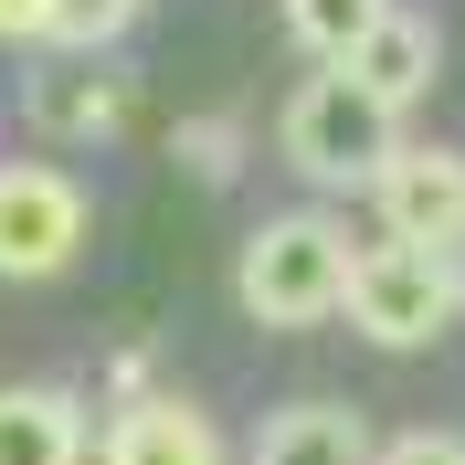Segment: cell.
I'll return each mask as SVG.
<instances>
[{
  "label": "cell",
  "mask_w": 465,
  "mask_h": 465,
  "mask_svg": "<svg viewBox=\"0 0 465 465\" xmlns=\"http://www.w3.org/2000/svg\"><path fill=\"white\" fill-rule=\"evenodd\" d=\"M381 11H391V0H286V32H296L318 64H349V54H360V32H371Z\"/></svg>",
  "instance_id": "11"
},
{
  "label": "cell",
  "mask_w": 465,
  "mask_h": 465,
  "mask_svg": "<svg viewBox=\"0 0 465 465\" xmlns=\"http://www.w3.org/2000/svg\"><path fill=\"white\" fill-rule=\"evenodd\" d=\"M254 465H371V434L349 402H275L254 434Z\"/></svg>",
  "instance_id": "8"
},
{
  "label": "cell",
  "mask_w": 465,
  "mask_h": 465,
  "mask_svg": "<svg viewBox=\"0 0 465 465\" xmlns=\"http://www.w3.org/2000/svg\"><path fill=\"white\" fill-rule=\"evenodd\" d=\"M106 465H223V434H212L202 402H127L106 423Z\"/></svg>",
  "instance_id": "7"
},
{
  "label": "cell",
  "mask_w": 465,
  "mask_h": 465,
  "mask_svg": "<svg viewBox=\"0 0 465 465\" xmlns=\"http://www.w3.org/2000/svg\"><path fill=\"white\" fill-rule=\"evenodd\" d=\"M349 328L371 349H434L444 328L465 318V275H455V254H423V243H360V264H349V307H339Z\"/></svg>",
  "instance_id": "3"
},
{
  "label": "cell",
  "mask_w": 465,
  "mask_h": 465,
  "mask_svg": "<svg viewBox=\"0 0 465 465\" xmlns=\"http://www.w3.org/2000/svg\"><path fill=\"white\" fill-rule=\"evenodd\" d=\"M170 159H180L191 180H232V170H243V127H232V116H180Z\"/></svg>",
  "instance_id": "13"
},
{
  "label": "cell",
  "mask_w": 465,
  "mask_h": 465,
  "mask_svg": "<svg viewBox=\"0 0 465 465\" xmlns=\"http://www.w3.org/2000/svg\"><path fill=\"white\" fill-rule=\"evenodd\" d=\"M54 32V0H0V43H43Z\"/></svg>",
  "instance_id": "15"
},
{
  "label": "cell",
  "mask_w": 465,
  "mask_h": 465,
  "mask_svg": "<svg viewBox=\"0 0 465 465\" xmlns=\"http://www.w3.org/2000/svg\"><path fill=\"white\" fill-rule=\"evenodd\" d=\"M286 159H296V180H318V191H371L381 170H391V148H402V116L381 106V95H360L339 74V64H318L307 85L286 95Z\"/></svg>",
  "instance_id": "2"
},
{
  "label": "cell",
  "mask_w": 465,
  "mask_h": 465,
  "mask_svg": "<svg viewBox=\"0 0 465 465\" xmlns=\"http://www.w3.org/2000/svg\"><path fill=\"white\" fill-rule=\"evenodd\" d=\"M391 243H423V254H465V148H391V170L371 180Z\"/></svg>",
  "instance_id": "5"
},
{
  "label": "cell",
  "mask_w": 465,
  "mask_h": 465,
  "mask_svg": "<svg viewBox=\"0 0 465 465\" xmlns=\"http://www.w3.org/2000/svg\"><path fill=\"white\" fill-rule=\"evenodd\" d=\"M349 264L360 243L339 232V212H275V223L243 232V264H232V296H243V318L254 328H318L349 307Z\"/></svg>",
  "instance_id": "1"
},
{
  "label": "cell",
  "mask_w": 465,
  "mask_h": 465,
  "mask_svg": "<svg viewBox=\"0 0 465 465\" xmlns=\"http://www.w3.org/2000/svg\"><path fill=\"white\" fill-rule=\"evenodd\" d=\"M148 0H54V32L43 43H64V54H106L116 32H138Z\"/></svg>",
  "instance_id": "12"
},
{
  "label": "cell",
  "mask_w": 465,
  "mask_h": 465,
  "mask_svg": "<svg viewBox=\"0 0 465 465\" xmlns=\"http://www.w3.org/2000/svg\"><path fill=\"white\" fill-rule=\"evenodd\" d=\"M85 254V180H64L54 159H0V275L43 286Z\"/></svg>",
  "instance_id": "4"
},
{
  "label": "cell",
  "mask_w": 465,
  "mask_h": 465,
  "mask_svg": "<svg viewBox=\"0 0 465 465\" xmlns=\"http://www.w3.org/2000/svg\"><path fill=\"white\" fill-rule=\"evenodd\" d=\"M85 465H106V455H85Z\"/></svg>",
  "instance_id": "16"
},
{
  "label": "cell",
  "mask_w": 465,
  "mask_h": 465,
  "mask_svg": "<svg viewBox=\"0 0 465 465\" xmlns=\"http://www.w3.org/2000/svg\"><path fill=\"white\" fill-rule=\"evenodd\" d=\"M85 412H74V391H43V381H22V391H0V465H85Z\"/></svg>",
  "instance_id": "9"
},
{
  "label": "cell",
  "mask_w": 465,
  "mask_h": 465,
  "mask_svg": "<svg viewBox=\"0 0 465 465\" xmlns=\"http://www.w3.org/2000/svg\"><path fill=\"white\" fill-rule=\"evenodd\" d=\"M43 127H54V138H116V127H127V85H116V74H74V85H43Z\"/></svg>",
  "instance_id": "10"
},
{
  "label": "cell",
  "mask_w": 465,
  "mask_h": 465,
  "mask_svg": "<svg viewBox=\"0 0 465 465\" xmlns=\"http://www.w3.org/2000/svg\"><path fill=\"white\" fill-rule=\"evenodd\" d=\"M371 465H465V434H434V423H423V434H391Z\"/></svg>",
  "instance_id": "14"
},
{
  "label": "cell",
  "mask_w": 465,
  "mask_h": 465,
  "mask_svg": "<svg viewBox=\"0 0 465 465\" xmlns=\"http://www.w3.org/2000/svg\"><path fill=\"white\" fill-rule=\"evenodd\" d=\"M339 74H349L360 95H381V106L402 116V106H423V95H434V74H444V32L423 22V11H381V22L360 32V54H349Z\"/></svg>",
  "instance_id": "6"
}]
</instances>
